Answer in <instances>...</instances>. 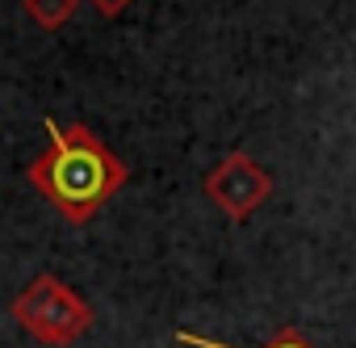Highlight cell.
Wrapping results in <instances>:
<instances>
[{
	"mask_svg": "<svg viewBox=\"0 0 356 348\" xmlns=\"http://www.w3.org/2000/svg\"><path fill=\"white\" fill-rule=\"evenodd\" d=\"M42 130L47 151L26 168V181L59 210L63 223L84 227L126 189L130 172L84 122L59 126L55 118H47Z\"/></svg>",
	"mask_w": 356,
	"mask_h": 348,
	"instance_id": "cell-1",
	"label": "cell"
},
{
	"mask_svg": "<svg viewBox=\"0 0 356 348\" xmlns=\"http://www.w3.org/2000/svg\"><path fill=\"white\" fill-rule=\"evenodd\" d=\"M13 319L34 344L42 348H67L92 327V306L55 273H38L17 298H13Z\"/></svg>",
	"mask_w": 356,
	"mask_h": 348,
	"instance_id": "cell-2",
	"label": "cell"
},
{
	"mask_svg": "<svg viewBox=\"0 0 356 348\" xmlns=\"http://www.w3.org/2000/svg\"><path fill=\"white\" fill-rule=\"evenodd\" d=\"M202 193L231 219V223H248L268 198H273V172L264 164H256L248 151H231L222 155L202 181Z\"/></svg>",
	"mask_w": 356,
	"mask_h": 348,
	"instance_id": "cell-3",
	"label": "cell"
},
{
	"mask_svg": "<svg viewBox=\"0 0 356 348\" xmlns=\"http://www.w3.org/2000/svg\"><path fill=\"white\" fill-rule=\"evenodd\" d=\"M22 9H26V17L38 26V30H63L72 17H76V9H80V0H22Z\"/></svg>",
	"mask_w": 356,
	"mask_h": 348,
	"instance_id": "cell-4",
	"label": "cell"
},
{
	"mask_svg": "<svg viewBox=\"0 0 356 348\" xmlns=\"http://www.w3.org/2000/svg\"><path fill=\"white\" fill-rule=\"evenodd\" d=\"M176 344H185V348H235V344H222V340H210V335H197V331H176ZM268 348H314L298 327H281Z\"/></svg>",
	"mask_w": 356,
	"mask_h": 348,
	"instance_id": "cell-5",
	"label": "cell"
},
{
	"mask_svg": "<svg viewBox=\"0 0 356 348\" xmlns=\"http://www.w3.org/2000/svg\"><path fill=\"white\" fill-rule=\"evenodd\" d=\"M88 5H92V9H97L105 22H113V17H122V13L134 5V0H88Z\"/></svg>",
	"mask_w": 356,
	"mask_h": 348,
	"instance_id": "cell-6",
	"label": "cell"
}]
</instances>
